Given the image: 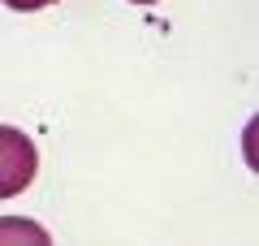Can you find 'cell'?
Segmentation results:
<instances>
[{
  "instance_id": "1",
  "label": "cell",
  "mask_w": 259,
  "mask_h": 246,
  "mask_svg": "<svg viewBox=\"0 0 259 246\" xmlns=\"http://www.w3.org/2000/svg\"><path fill=\"white\" fill-rule=\"evenodd\" d=\"M39 169V151L22 130L0 126V199H13L35 182Z\"/></svg>"
},
{
  "instance_id": "2",
  "label": "cell",
  "mask_w": 259,
  "mask_h": 246,
  "mask_svg": "<svg viewBox=\"0 0 259 246\" xmlns=\"http://www.w3.org/2000/svg\"><path fill=\"white\" fill-rule=\"evenodd\" d=\"M0 246H52L48 229L26 216H0Z\"/></svg>"
},
{
  "instance_id": "3",
  "label": "cell",
  "mask_w": 259,
  "mask_h": 246,
  "mask_svg": "<svg viewBox=\"0 0 259 246\" xmlns=\"http://www.w3.org/2000/svg\"><path fill=\"white\" fill-rule=\"evenodd\" d=\"M0 5H9V9H18V13H30V9H44V5H52V0H0Z\"/></svg>"
},
{
  "instance_id": "4",
  "label": "cell",
  "mask_w": 259,
  "mask_h": 246,
  "mask_svg": "<svg viewBox=\"0 0 259 246\" xmlns=\"http://www.w3.org/2000/svg\"><path fill=\"white\" fill-rule=\"evenodd\" d=\"M130 5H156V0H130Z\"/></svg>"
}]
</instances>
